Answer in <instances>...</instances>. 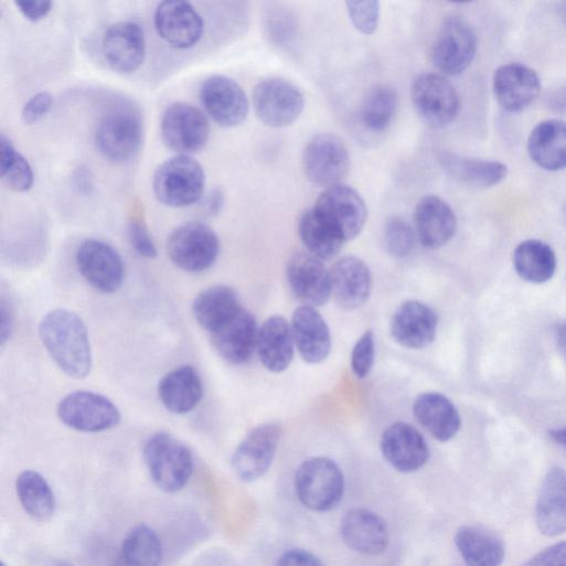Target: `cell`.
I'll return each instance as SVG.
<instances>
[{
	"label": "cell",
	"instance_id": "cell-1",
	"mask_svg": "<svg viewBox=\"0 0 566 566\" xmlns=\"http://www.w3.org/2000/svg\"><path fill=\"white\" fill-rule=\"evenodd\" d=\"M40 335L49 354L68 376L83 380L93 369V350L87 327L75 312L56 309L40 324Z\"/></svg>",
	"mask_w": 566,
	"mask_h": 566
},
{
	"label": "cell",
	"instance_id": "cell-2",
	"mask_svg": "<svg viewBox=\"0 0 566 566\" xmlns=\"http://www.w3.org/2000/svg\"><path fill=\"white\" fill-rule=\"evenodd\" d=\"M142 140L141 114L129 103L111 107L102 118L96 131L99 152L115 163H126L136 158Z\"/></svg>",
	"mask_w": 566,
	"mask_h": 566
},
{
	"label": "cell",
	"instance_id": "cell-3",
	"mask_svg": "<svg viewBox=\"0 0 566 566\" xmlns=\"http://www.w3.org/2000/svg\"><path fill=\"white\" fill-rule=\"evenodd\" d=\"M143 457L154 483L163 491L174 493L190 481L194 459L189 447L168 432H158L145 445Z\"/></svg>",
	"mask_w": 566,
	"mask_h": 566
},
{
	"label": "cell",
	"instance_id": "cell-4",
	"mask_svg": "<svg viewBox=\"0 0 566 566\" xmlns=\"http://www.w3.org/2000/svg\"><path fill=\"white\" fill-rule=\"evenodd\" d=\"M202 165L190 156H178L162 163L153 177V191L162 204L181 209L199 202L205 191Z\"/></svg>",
	"mask_w": 566,
	"mask_h": 566
},
{
	"label": "cell",
	"instance_id": "cell-5",
	"mask_svg": "<svg viewBox=\"0 0 566 566\" xmlns=\"http://www.w3.org/2000/svg\"><path fill=\"white\" fill-rule=\"evenodd\" d=\"M296 492L310 510L324 512L339 505L344 494V476L340 467L327 457L306 460L296 473Z\"/></svg>",
	"mask_w": 566,
	"mask_h": 566
},
{
	"label": "cell",
	"instance_id": "cell-6",
	"mask_svg": "<svg viewBox=\"0 0 566 566\" xmlns=\"http://www.w3.org/2000/svg\"><path fill=\"white\" fill-rule=\"evenodd\" d=\"M221 243L207 225L192 222L178 227L168 241V254L172 263L188 273H203L217 260Z\"/></svg>",
	"mask_w": 566,
	"mask_h": 566
},
{
	"label": "cell",
	"instance_id": "cell-7",
	"mask_svg": "<svg viewBox=\"0 0 566 566\" xmlns=\"http://www.w3.org/2000/svg\"><path fill=\"white\" fill-rule=\"evenodd\" d=\"M58 417L70 428L83 432H102L117 427L121 413L108 397L77 391L67 395L58 405Z\"/></svg>",
	"mask_w": 566,
	"mask_h": 566
},
{
	"label": "cell",
	"instance_id": "cell-8",
	"mask_svg": "<svg viewBox=\"0 0 566 566\" xmlns=\"http://www.w3.org/2000/svg\"><path fill=\"white\" fill-rule=\"evenodd\" d=\"M211 135L206 116L196 107L177 103L163 114L161 136L165 147L180 156H191L203 150Z\"/></svg>",
	"mask_w": 566,
	"mask_h": 566
},
{
	"label": "cell",
	"instance_id": "cell-9",
	"mask_svg": "<svg viewBox=\"0 0 566 566\" xmlns=\"http://www.w3.org/2000/svg\"><path fill=\"white\" fill-rule=\"evenodd\" d=\"M412 102L420 118L434 128L449 126L460 110L457 90L437 74H423L414 81Z\"/></svg>",
	"mask_w": 566,
	"mask_h": 566
},
{
	"label": "cell",
	"instance_id": "cell-10",
	"mask_svg": "<svg viewBox=\"0 0 566 566\" xmlns=\"http://www.w3.org/2000/svg\"><path fill=\"white\" fill-rule=\"evenodd\" d=\"M253 104L259 120L271 128L291 126L305 109L301 92L279 78L260 82L254 89Z\"/></svg>",
	"mask_w": 566,
	"mask_h": 566
},
{
	"label": "cell",
	"instance_id": "cell-11",
	"mask_svg": "<svg viewBox=\"0 0 566 566\" xmlns=\"http://www.w3.org/2000/svg\"><path fill=\"white\" fill-rule=\"evenodd\" d=\"M351 168V157L345 145L335 136L320 135L307 146L303 169L307 179L325 190L341 182Z\"/></svg>",
	"mask_w": 566,
	"mask_h": 566
},
{
	"label": "cell",
	"instance_id": "cell-12",
	"mask_svg": "<svg viewBox=\"0 0 566 566\" xmlns=\"http://www.w3.org/2000/svg\"><path fill=\"white\" fill-rule=\"evenodd\" d=\"M477 40L469 24L460 18L447 19L435 41L431 61L444 75L462 74L474 60Z\"/></svg>",
	"mask_w": 566,
	"mask_h": 566
},
{
	"label": "cell",
	"instance_id": "cell-13",
	"mask_svg": "<svg viewBox=\"0 0 566 566\" xmlns=\"http://www.w3.org/2000/svg\"><path fill=\"white\" fill-rule=\"evenodd\" d=\"M313 207L345 243L360 235L367 220L364 200L354 189L344 184L327 189Z\"/></svg>",
	"mask_w": 566,
	"mask_h": 566
},
{
	"label": "cell",
	"instance_id": "cell-14",
	"mask_svg": "<svg viewBox=\"0 0 566 566\" xmlns=\"http://www.w3.org/2000/svg\"><path fill=\"white\" fill-rule=\"evenodd\" d=\"M282 429L267 423L253 429L234 452L232 464L236 476L252 482L264 477L273 464Z\"/></svg>",
	"mask_w": 566,
	"mask_h": 566
},
{
	"label": "cell",
	"instance_id": "cell-15",
	"mask_svg": "<svg viewBox=\"0 0 566 566\" xmlns=\"http://www.w3.org/2000/svg\"><path fill=\"white\" fill-rule=\"evenodd\" d=\"M76 263L82 276L103 293L118 291L125 280V264L119 253L109 244L87 239L78 248Z\"/></svg>",
	"mask_w": 566,
	"mask_h": 566
},
{
	"label": "cell",
	"instance_id": "cell-16",
	"mask_svg": "<svg viewBox=\"0 0 566 566\" xmlns=\"http://www.w3.org/2000/svg\"><path fill=\"white\" fill-rule=\"evenodd\" d=\"M201 102L210 117L224 128L242 126L249 114V102L245 92L225 76H213L203 84Z\"/></svg>",
	"mask_w": 566,
	"mask_h": 566
},
{
	"label": "cell",
	"instance_id": "cell-17",
	"mask_svg": "<svg viewBox=\"0 0 566 566\" xmlns=\"http://www.w3.org/2000/svg\"><path fill=\"white\" fill-rule=\"evenodd\" d=\"M154 24L160 38L177 50L194 47L202 39L204 21L189 2L167 0L154 15Z\"/></svg>",
	"mask_w": 566,
	"mask_h": 566
},
{
	"label": "cell",
	"instance_id": "cell-18",
	"mask_svg": "<svg viewBox=\"0 0 566 566\" xmlns=\"http://www.w3.org/2000/svg\"><path fill=\"white\" fill-rule=\"evenodd\" d=\"M287 278L295 296L305 306H323L332 296L330 271L310 253H298L290 258Z\"/></svg>",
	"mask_w": 566,
	"mask_h": 566
},
{
	"label": "cell",
	"instance_id": "cell-19",
	"mask_svg": "<svg viewBox=\"0 0 566 566\" xmlns=\"http://www.w3.org/2000/svg\"><path fill=\"white\" fill-rule=\"evenodd\" d=\"M381 450L385 460L404 473L419 470L429 459V448L421 434L403 421L391 425L384 431Z\"/></svg>",
	"mask_w": 566,
	"mask_h": 566
},
{
	"label": "cell",
	"instance_id": "cell-20",
	"mask_svg": "<svg viewBox=\"0 0 566 566\" xmlns=\"http://www.w3.org/2000/svg\"><path fill=\"white\" fill-rule=\"evenodd\" d=\"M108 65L117 73L132 74L143 64L147 55L145 32L134 22H119L109 28L103 42Z\"/></svg>",
	"mask_w": 566,
	"mask_h": 566
},
{
	"label": "cell",
	"instance_id": "cell-21",
	"mask_svg": "<svg viewBox=\"0 0 566 566\" xmlns=\"http://www.w3.org/2000/svg\"><path fill=\"white\" fill-rule=\"evenodd\" d=\"M340 532L350 548L364 555L382 554L389 543L385 520L365 508L349 510L341 520Z\"/></svg>",
	"mask_w": 566,
	"mask_h": 566
},
{
	"label": "cell",
	"instance_id": "cell-22",
	"mask_svg": "<svg viewBox=\"0 0 566 566\" xmlns=\"http://www.w3.org/2000/svg\"><path fill=\"white\" fill-rule=\"evenodd\" d=\"M438 317L420 301H407L393 314L391 334L404 348L420 350L429 346L437 333Z\"/></svg>",
	"mask_w": 566,
	"mask_h": 566
},
{
	"label": "cell",
	"instance_id": "cell-23",
	"mask_svg": "<svg viewBox=\"0 0 566 566\" xmlns=\"http://www.w3.org/2000/svg\"><path fill=\"white\" fill-rule=\"evenodd\" d=\"M258 331L254 316L242 308L211 335L218 354L228 363L241 365L257 349Z\"/></svg>",
	"mask_w": 566,
	"mask_h": 566
},
{
	"label": "cell",
	"instance_id": "cell-24",
	"mask_svg": "<svg viewBox=\"0 0 566 566\" xmlns=\"http://www.w3.org/2000/svg\"><path fill=\"white\" fill-rule=\"evenodd\" d=\"M332 297L344 310L363 307L372 292L373 279L367 265L357 257H344L330 271Z\"/></svg>",
	"mask_w": 566,
	"mask_h": 566
},
{
	"label": "cell",
	"instance_id": "cell-25",
	"mask_svg": "<svg viewBox=\"0 0 566 566\" xmlns=\"http://www.w3.org/2000/svg\"><path fill=\"white\" fill-rule=\"evenodd\" d=\"M541 89L536 73L526 66L510 64L500 67L493 78L499 105L508 113H521L537 98Z\"/></svg>",
	"mask_w": 566,
	"mask_h": 566
},
{
	"label": "cell",
	"instance_id": "cell-26",
	"mask_svg": "<svg viewBox=\"0 0 566 566\" xmlns=\"http://www.w3.org/2000/svg\"><path fill=\"white\" fill-rule=\"evenodd\" d=\"M535 522L545 536L566 532V471L552 467L545 474L535 509Z\"/></svg>",
	"mask_w": 566,
	"mask_h": 566
},
{
	"label": "cell",
	"instance_id": "cell-27",
	"mask_svg": "<svg viewBox=\"0 0 566 566\" xmlns=\"http://www.w3.org/2000/svg\"><path fill=\"white\" fill-rule=\"evenodd\" d=\"M291 330L301 357L310 364H320L332 346L330 329L316 308L303 306L292 316Z\"/></svg>",
	"mask_w": 566,
	"mask_h": 566
},
{
	"label": "cell",
	"instance_id": "cell-28",
	"mask_svg": "<svg viewBox=\"0 0 566 566\" xmlns=\"http://www.w3.org/2000/svg\"><path fill=\"white\" fill-rule=\"evenodd\" d=\"M417 238L428 249L445 246L455 235L457 218L451 207L437 196H426L415 211Z\"/></svg>",
	"mask_w": 566,
	"mask_h": 566
},
{
	"label": "cell",
	"instance_id": "cell-29",
	"mask_svg": "<svg viewBox=\"0 0 566 566\" xmlns=\"http://www.w3.org/2000/svg\"><path fill=\"white\" fill-rule=\"evenodd\" d=\"M413 410L419 425L441 442L452 439L461 427L458 409L440 393L429 392L419 395Z\"/></svg>",
	"mask_w": 566,
	"mask_h": 566
},
{
	"label": "cell",
	"instance_id": "cell-30",
	"mask_svg": "<svg viewBox=\"0 0 566 566\" xmlns=\"http://www.w3.org/2000/svg\"><path fill=\"white\" fill-rule=\"evenodd\" d=\"M295 346L291 325L282 317L267 319L258 331L257 351L260 362L273 373H281L290 366Z\"/></svg>",
	"mask_w": 566,
	"mask_h": 566
},
{
	"label": "cell",
	"instance_id": "cell-31",
	"mask_svg": "<svg viewBox=\"0 0 566 566\" xmlns=\"http://www.w3.org/2000/svg\"><path fill=\"white\" fill-rule=\"evenodd\" d=\"M203 381L191 365L180 366L167 374L159 383V397L164 407L173 414L184 415L202 401Z\"/></svg>",
	"mask_w": 566,
	"mask_h": 566
},
{
	"label": "cell",
	"instance_id": "cell-32",
	"mask_svg": "<svg viewBox=\"0 0 566 566\" xmlns=\"http://www.w3.org/2000/svg\"><path fill=\"white\" fill-rule=\"evenodd\" d=\"M455 544L467 566H500L505 557L502 538L481 526L459 527Z\"/></svg>",
	"mask_w": 566,
	"mask_h": 566
},
{
	"label": "cell",
	"instance_id": "cell-33",
	"mask_svg": "<svg viewBox=\"0 0 566 566\" xmlns=\"http://www.w3.org/2000/svg\"><path fill=\"white\" fill-rule=\"evenodd\" d=\"M527 151L532 161L543 170L566 168V122L547 120L538 124L530 135Z\"/></svg>",
	"mask_w": 566,
	"mask_h": 566
},
{
	"label": "cell",
	"instance_id": "cell-34",
	"mask_svg": "<svg viewBox=\"0 0 566 566\" xmlns=\"http://www.w3.org/2000/svg\"><path fill=\"white\" fill-rule=\"evenodd\" d=\"M242 309L237 292L228 286L218 285L202 291L193 303L197 323L213 333Z\"/></svg>",
	"mask_w": 566,
	"mask_h": 566
},
{
	"label": "cell",
	"instance_id": "cell-35",
	"mask_svg": "<svg viewBox=\"0 0 566 566\" xmlns=\"http://www.w3.org/2000/svg\"><path fill=\"white\" fill-rule=\"evenodd\" d=\"M440 162L451 178L473 189L495 186L508 175L506 165L496 161H482L445 153Z\"/></svg>",
	"mask_w": 566,
	"mask_h": 566
},
{
	"label": "cell",
	"instance_id": "cell-36",
	"mask_svg": "<svg viewBox=\"0 0 566 566\" xmlns=\"http://www.w3.org/2000/svg\"><path fill=\"white\" fill-rule=\"evenodd\" d=\"M513 266L521 279L530 284L541 285L547 282L554 276L556 256L547 244L528 239L515 248Z\"/></svg>",
	"mask_w": 566,
	"mask_h": 566
},
{
	"label": "cell",
	"instance_id": "cell-37",
	"mask_svg": "<svg viewBox=\"0 0 566 566\" xmlns=\"http://www.w3.org/2000/svg\"><path fill=\"white\" fill-rule=\"evenodd\" d=\"M299 234L309 253L321 260L334 258L345 243L314 207L303 213L299 223Z\"/></svg>",
	"mask_w": 566,
	"mask_h": 566
},
{
	"label": "cell",
	"instance_id": "cell-38",
	"mask_svg": "<svg viewBox=\"0 0 566 566\" xmlns=\"http://www.w3.org/2000/svg\"><path fill=\"white\" fill-rule=\"evenodd\" d=\"M19 499L29 515L39 521L50 520L56 511L55 493L44 476L26 470L17 481Z\"/></svg>",
	"mask_w": 566,
	"mask_h": 566
},
{
	"label": "cell",
	"instance_id": "cell-39",
	"mask_svg": "<svg viewBox=\"0 0 566 566\" xmlns=\"http://www.w3.org/2000/svg\"><path fill=\"white\" fill-rule=\"evenodd\" d=\"M125 566H161L163 545L158 533L147 524L135 526L121 547Z\"/></svg>",
	"mask_w": 566,
	"mask_h": 566
},
{
	"label": "cell",
	"instance_id": "cell-40",
	"mask_svg": "<svg viewBox=\"0 0 566 566\" xmlns=\"http://www.w3.org/2000/svg\"><path fill=\"white\" fill-rule=\"evenodd\" d=\"M397 105L396 90L387 85H378L367 93L362 103L361 122L372 132H383L391 126Z\"/></svg>",
	"mask_w": 566,
	"mask_h": 566
},
{
	"label": "cell",
	"instance_id": "cell-41",
	"mask_svg": "<svg viewBox=\"0 0 566 566\" xmlns=\"http://www.w3.org/2000/svg\"><path fill=\"white\" fill-rule=\"evenodd\" d=\"M417 234L408 222L393 216L386 221L384 241L387 252L397 258L409 256L416 246Z\"/></svg>",
	"mask_w": 566,
	"mask_h": 566
},
{
	"label": "cell",
	"instance_id": "cell-42",
	"mask_svg": "<svg viewBox=\"0 0 566 566\" xmlns=\"http://www.w3.org/2000/svg\"><path fill=\"white\" fill-rule=\"evenodd\" d=\"M346 9L353 26L364 35H372L377 30L381 18V4L375 0L365 2H346Z\"/></svg>",
	"mask_w": 566,
	"mask_h": 566
},
{
	"label": "cell",
	"instance_id": "cell-43",
	"mask_svg": "<svg viewBox=\"0 0 566 566\" xmlns=\"http://www.w3.org/2000/svg\"><path fill=\"white\" fill-rule=\"evenodd\" d=\"M3 182L6 185L14 192L25 193L29 192L35 181L34 171L29 160L21 153L12 162V164L3 172Z\"/></svg>",
	"mask_w": 566,
	"mask_h": 566
},
{
	"label": "cell",
	"instance_id": "cell-44",
	"mask_svg": "<svg viewBox=\"0 0 566 566\" xmlns=\"http://www.w3.org/2000/svg\"><path fill=\"white\" fill-rule=\"evenodd\" d=\"M375 361V338L366 331L356 342L351 355V366L357 378H365L372 371Z\"/></svg>",
	"mask_w": 566,
	"mask_h": 566
},
{
	"label": "cell",
	"instance_id": "cell-45",
	"mask_svg": "<svg viewBox=\"0 0 566 566\" xmlns=\"http://www.w3.org/2000/svg\"><path fill=\"white\" fill-rule=\"evenodd\" d=\"M129 237L134 249L143 258L154 259L158 249L153 238L143 222L132 221L129 226Z\"/></svg>",
	"mask_w": 566,
	"mask_h": 566
},
{
	"label": "cell",
	"instance_id": "cell-46",
	"mask_svg": "<svg viewBox=\"0 0 566 566\" xmlns=\"http://www.w3.org/2000/svg\"><path fill=\"white\" fill-rule=\"evenodd\" d=\"M54 98L51 93L42 92L30 99L22 111L26 125H33L44 118L53 107Z\"/></svg>",
	"mask_w": 566,
	"mask_h": 566
},
{
	"label": "cell",
	"instance_id": "cell-47",
	"mask_svg": "<svg viewBox=\"0 0 566 566\" xmlns=\"http://www.w3.org/2000/svg\"><path fill=\"white\" fill-rule=\"evenodd\" d=\"M524 566H566V541L542 549L530 558Z\"/></svg>",
	"mask_w": 566,
	"mask_h": 566
},
{
	"label": "cell",
	"instance_id": "cell-48",
	"mask_svg": "<svg viewBox=\"0 0 566 566\" xmlns=\"http://www.w3.org/2000/svg\"><path fill=\"white\" fill-rule=\"evenodd\" d=\"M15 6L26 20L34 23L47 18L53 9V3L50 0H20Z\"/></svg>",
	"mask_w": 566,
	"mask_h": 566
},
{
	"label": "cell",
	"instance_id": "cell-49",
	"mask_svg": "<svg viewBox=\"0 0 566 566\" xmlns=\"http://www.w3.org/2000/svg\"><path fill=\"white\" fill-rule=\"evenodd\" d=\"M277 566H324L321 559L301 548H293L285 552L279 560Z\"/></svg>",
	"mask_w": 566,
	"mask_h": 566
},
{
	"label": "cell",
	"instance_id": "cell-50",
	"mask_svg": "<svg viewBox=\"0 0 566 566\" xmlns=\"http://www.w3.org/2000/svg\"><path fill=\"white\" fill-rule=\"evenodd\" d=\"M270 35L278 44H285L292 39L295 25L287 14H276L270 24Z\"/></svg>",
	"mask_w": 566,
	"mask_h": 566
},
{
	"label": "cell",
	"instance_id": "cell-51",
	"mask_svg": "<svg viewBox=\"0 0 566 566\" xmlns=\"http://www.w3.org/2000/svg\"><path fill=\"white\" fill-rule=\"evenodd\" d=\"M0 313H2V319H0V340H2L4 345L11 339L15 325L13 310L6 300L2 301Z\"/></svg>",
	"mask_w": 566,
	"mask_h": 566
},
{
	"label": "cell",
	"instance_id": "cell-52",
	"mask_svg": "<svg viewBox=\"0 0 566 566\" xmlns=\"http://www.w3.org/2000/svg\"><path fill=\"white\" fill-rule=\"evenodd\" d=\"M224 205V195L220 191H214L206 201V211L210 215L218 214Z\"/></svg>",
	"mask_w": 566,
	"mask_h": 566
},
{
	"label": "cell",
	"instance_id": "cell-53",
	"mask_svg": "<svg viewBox=\"0 0 566 566\" xmlns=\"http://www.w3.org/2000/svg\"><path fill=\"white\" fill-rule=\"evenodd\" d=\"M551 107L556 111H566V87L559 88L551 97Z\"/></svg>",
	"mask_w": 566,
	"mask_h": 566
},
{
	"label": "cell",
	"instance_id": "cell-54",
	"mask_svg": "<svg viewBox=\"0 0 566 566\" xmlns=\"http://www.w3.org/2000/svg\"><path fill=\"white\" fill-rule=\"evenodd\" d=\"M556 344L559 353L566 360V320L558 324L555 332Z\"/></svg>",
	"mask_w": 566,
	"mask_h": 566
},
{
	"label": "cell",
	"instance_id": "cell-55",
	"mask_svg": "<svg viewBox=\"0 0 566 566\" xmlns=\"http://www.w3.org/2000/svg\"><path fill=\"white\" fill-rule=\"evenodd\" d=\"M548 436L556 445L566 450V427L551 429Z\"/></svg>",
	"mask_w": 566,
	"mask_h": 566
},
{
	"label": "cell",
	"instance_id": "cell-56",
	"mask_svg": "<svg viewBox=\"0 0 566 566\" xmlns=\"http://www.w3.org/2000/svg\"><path fill=\"white\" fill-rule=\"evenodd\" d=\"M50 566H74V565L68 562H65V560H57V562H54Z\"/></svg>",
	"mask_w": 566,
	"mask_h": 566
},
{
	"label": "cell",
	"instance_id": "cell-57",
	"mask_svg": "<svg viewBox=\"0 0 566 566\" xmlns=\"http://www.w3.org/2000/svg\"><path fill=\"white\" fill-rule=\"evenodd\" d=\"M560 17L566 23V4H563V8L560 9Z\"/></svg>",
	"mask_w": 566,
	"mask_h": 566
},
{
	"label": "cell",
	"instance_id": "cell-58",
	"mask_svg": "<svg viewBox=\"0 0 566 566\" xmlns=\"http://www.w3.org/2000/svg\"><path fill=\"white\" fill-rule=\"evenodd\" d=\"M0 566H7V564L4 562H2V565H0Z\"/></svg>",
	"mask_w": 566,
	"mask_h": 566
},
{
	"label": "cell",
	"instance_id": "cell-59",
	"mask_svg": "<svg viewBox=\"0 0 566 566\" xmlns=\"http://www.w3.org/2000/svg\"><path fill=\"white\" fill-rule=\"evenodd\" d=\"M565 215H566V213H565Z\"/></svg>",
	"mask_w": 566,
	"mask_h": 566
}]
</instances>
